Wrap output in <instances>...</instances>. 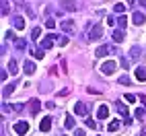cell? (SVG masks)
<instances>
[{"label": "cell", "instance_id": "6da1fadb", "mask_svg": "<svg viewBox=\"0 0 146 136\" xmlns=\"http://www.w3.org/2000/svg\"><path fill=\"white\" fill-rule=\"evenodd\" d=\"M115 68H117V64H115L113 60H109V62H105V64L101 66V72L109 76V74H113V72H115Z\"/></svg>", "mask_w": 146, "mask_h": 136}, {"label": "cell", "instance_id": "7a4b0ae2", "mask_svg": "<svg viewBox=\"0 0 146 136\" xmlns=\"http://www.w3.org/2000/svg\"><path fill=\"white\" fill-rule=\"evenodd\" d=\"M54 39H58L56 35H47V37H43V41H41V50H52V47H54Z\"/></svg>", "mask_w": 146, "mask_h": 136}, {"label": "cell", "instance_id": "3957f363", "mask_svg": "<svg viewBox=\"0 0 146 136\" xmlns=\"http://www.w3.org/2000/svg\"><path fill=\"white\" fill-rule=\"evenodd\" d=\"M15 132L21 134V136L27 134V132H29V124H27V122H17V124H15Z\"/></svg>", "mask_w": 146, "mask_h": 136}, {"label": "cell", "instance_id": "277c9868", "mask_svg": "<svg viewBox=\"0 0 146 136\" xmlns=\"http://www.w3.org/2000/svg\"><path fill=\"white\" fill-rule=\"evenodd\" d=\"M39 130H41V132H50V130H52V118H50V115L41 120V124H39Z\"/></svg>", "mask_w": 146, "mask_h": 136}, {"label": "cell", "instance_id": "5b68a950", "mask_svg": "<svg viewBox=\"0 0 146 136\" xmlns=\"http://www.w3.org/2000/svg\"><path fill=\"white\" fill-rule=\"evenodd\" d=\"M101 35H103V29H101L99 25H95V27L91 29V33H89V39H99Z\"/></svg>", "mask_w": 146, "mask_h": 136}, {"label": "cell", "instance_id": "8992f818", "mask_svg": "<svg viewBox=\"0 0 146 136\" xmlns=\"http://www.w3.org/2000/svg\"><path fill=\"white\" fill-rule=\"evenodd\" d=\"M23 70H25V74H33V72L37 70V66H35V62H31V60H27V62L23 64Z\"/></svg>", "mask_w": 146, "mask_h": 136}, {"label": "cell", "instance_id": "52a82bcc", "mask_svg": "<svg viewBox=\"0 0 146 136\" xmlns=\"http://www.w3.org/2000/svg\"><path fill=\"white\" fill-rule=\"evenodd\" d=\"M86 111H89V107H86L84 103H76L74 105V113L76 115H86Z\"/></svg>", "mask_w": 146, "mask_h": 136}, {"label": "cell", "instance_id": "ba28073f", "mask_svg": "<svg viewBox=\"0 0 146 136\" xmlns=\"http://www.w3.org/2000/svg\"><path fill=\"white\" fill-rule=\"evenodd\" d=\"M62 29H64V33H70L72 35L76 31V29H74V21H64L62 23Z\"/></svg>", "mask_w": 146, "mask_h": 136}, {"label": "cell", "instance_id": "9c48e42d", "mask_svg": "<svg viewBox=\"0 0 146 136\" xmlns=\"http://www.w3.org/2000/svg\"><path fill=\"white\" fill-rule=\"evenodd\" d=\"M97 115H99L101 120L109 118V109H107V105H99V109H97Z\"/></svg>", "mask_w": 146, "mask_h": 136}, {"label": "cell", "instance_id": "30bf717a", "mask_svg": "<svg viewBox=\"0 0 146 136\" xmlns=\"http://www.w3.org/2000/svg\"><path fill=\"white\" fill-rule=\"evenodd\" d=\"M109 52H111V45H101V47H97V52H95V54L101 58V56H107Z\"/></svg>", "mask_w": 146, "mask_h": 136}, {"label": "cell", "instance_id": "8fae6325", "mask_svg": "<svg viewBox=\"0 0 146 136\" xmlns=\"http://www.w3.org/2000/svg\"><path fill=\"white\" fill-rule=\"evenodd\" d=\"M132 23H134V25H142V23H144V15H142V13H134V15H132Z\"/></svg>", "mask_w": 146, "mask_h": 136}, {"label": "cell", "instance_id": "7c38bea8", "mask_svg": "<svg viewBox=\"0 0 146 136\" xmlns=\"http://www.w3.org/2000/svg\"><path fill=\"white\" fill-rule=\"evenodd\" d=\"M136 79L142 81V83L146 81V68H142V66H140V68H136Z\"/></svg>", "mask_w": 146, "mask_h": 136}, {"label": "cell", "instance_id": "4fadbf2b", "mask_svg": "<svg viewBox=\"0 0 146 136\" xmlns=\"http://www.w3.org/2000/svg\"><path fill=\"white\" fill-rule=\"evenodd\" d=\"M15 27L21 31V29L25 27V19H23V17H15Z\"/></svg>", "mask_w": 146, "mask_h": 136}, {"label": "cell", "instance_id": "5bb4252c", "mask_svg": "<svg viewBox=\"0 0 146 136\" xmlns=\"http://www.w3.org/2000/svg\"><path fill=\"white\" fill-rule=\"evenodd\" d=\"M113 39L117 41V43H121V41H123V31H121V29H117V31H113Z\"/></svg>", "mask_w": 146, "mask_h": 136}, {"label": "cell", "instance_id": "9a60e30c", "mask_svg": "<svg viewBox=\"0 0 146 136\" xmlns=\"http://www.w3.org/2000/svg\"><path fill=\"white\" fill-rule=\"evenodd\" d=\"M39 107H41V103H39V101H37V99H33V101H31V113L35 115L37 111H39Z\"/></svg>", "mask_w": 146, "mask_h": 136}, {"label": "cell", "instance_id": "2e32d148", "mask_svg": "<svg viewBox=\"0 0 146 136\" xmlns=\"http://www.w3.org/2000/svg\"><path fill=\"white\" fill-rule=\"evenodd\" d=\"M64 126H66V128H74V118H72V115H66V118H64Z\"/></svg>", "mask_w": 146, "mask_h": 136}, {"label": "cell", "instance_id": "e0dca14e", "mask_svg": "<svg viewBox=\"0 0 146 136\" xmlns=\"http://www.w3.org/2000/svg\"><path fill=\"white\" fill-rule=\"evenodd\" d=\"M107 130H109V132H117V130H119V122H117V120L111 122L109 126H107Z\"/></svg>", "mask_w": 146, "mask_h": 136}, {"label": "cell", "instance_id": "ac0fdd59", "mask_svg": "<svg viewBox=\"0 0 146 136\" xmlns=\"http://www.w3.org/2000/svg\"><path fill=\"white\" fill-rule=\"evenodd\" d=\"M115 105H117V111H119L121 115H125V118H128V107H125L123 103H115Z\"/></svg>", "mask_w": 146, "mask_h": 136}, {"label": "cell", "instance_id": "d6986e66", "mask_svg": "<svg viewBox=\"0 0 146 136\" xmlns=\"http://www.w3.org/2000/svg\"><path fill=\"white\" fill-rule=\"evenodd\" d=\"M17 70H19V68H17V62L11 60V62H8V72H11V74H17Z\"/></svg>", "mask_w": 146, "mask_h": 136}, {"label": "cell", "instance_id": "ffe728a7", "mask_svg": "<svg viewBox=\"0 0 146 136\" xmlns=\"http://www.w3.org/2000/svg\"><path fill=\"white\" fill-rule=\"evenodd\" d=\"M15 89H17V85H6V87H4V97H8Z\"/></svg>", "mask_w": 146, "mask_h": 136}, {"label": "cell", "instance_id": "44dd1931", "mask_svg": "<svg viewBox=\"0 0 146 136\" xmlns=\"http://www.w3.org/2000/svg\"><path fill=\"white\" fill-rule=\"evenodd\" d=\"M113 11H115V13H119V15H121V13L125 11V4H123V2H117V4H115V6H113Z\"/></svg>", "mask_w": 146, "mask_h": 136}, {"label": "cell", "instance_id": "7402d4cb", "mask_svg": "<svg viewBox=\"0 0 146 136\" xmlns=\"http://www.w3.org/2000/svg\"><path fill=\"white\" fill-rule=\"evenodd\" d=\"M138 54H140V47H132V50H130V56L134 58V60H138V58H140Z\"/></svg>", "mask_w": 146, "mask_h": 136}, {"label": "cell", "instance_id": "603a6c76", "mask_svg": "<svg viewBox=\"0 0 146 136\" xmlns=\"http://www.w3.org/2000/svg\"><path fill=\"white\" fill-rule=\"evenodd\" d=\"M125 101H128V103H136V95H132V93H125Z\"/></svg>", "mask_w": 146, "mask_h": 136}, {"label": "cell", "instance_id": "cb8c5ba5", "mask_svg": "<svg viewBox=\"0 0 146 136\" xmlns=\"http://www.w3.org/2000/svg\"><path fill=\"white\" fill-rule=\"evenodd\" d=\"M117 25H119V29H123L125 25H128V19H125V17H119V19H117Z\"/></svg>", "mask_w": 146, "mask_h": 136}, {"label": "cell", "instance_id": "d4e9b609", "mask_svg": "<svg viewBox=\"0 0 146 136\" xmlns=\"http://www.w3.org/2000/svg\"><path fill=\"white\" fill-rule=\"evenodd\" d=\"M39 35H41V29H39V27H35L33 31H31V37H33V39H37Z\"/></svg>", "mask_w": 146, "mask_h": 136}, {"label": "cell", "instance_id": "484cf974", "mask_svg": "<svg viewBox=\"0 0 146 136\" xmlns=\"http://www.w3.org/2000/svg\"><path fill=\"white\" fill-rule=\"evenodd\" d=\"M84 124L89 126V128H97V122H95V120H91V118H86V120H84Z\"/></svg>", "mask_w": 146, "mask_h": 136}, {"label": "cell", "instance_id": "4316f807", "mask_svg": "<svg viewBox=\"0 0 146 136\" xmlns=\"http://www.w3.org/2000/svg\"><path fill=\"white\" fill-rule=\"evenodd\" d=\"M144 113H146V109L144 107H138V109H136V118H144Z\"/></svg>", "mask_w": 146, "mask_h": 136}, {"label": "cell", "instance_id": "83f0119b", "mask_svg": "<svg viewBox=\"0 0 146 136\" xmlns=\"http://www.w3.org/2000/svg\"><path fill=\"white\" fill-rule=\"evenodd\" d=\"M2 15H8V0H2Z\"/></svg>", "mask_w": 146, "mask_h": 136}, {"label": "cell", "instance_id": "f1b7e54d", "mask_svg": "<svg viewBox=\"0 0 146 136\" xmlns=\"http://www.w3.org/2000/svg\"><path fill=\"white\" fill-rule=\"evenodd\" d=\"M33 56H35V60H41V58H43V50H37Z\"/></svg>", "mask_w": 146, "mask_h": 136}, {"label": "cell", "instance_id": "f546056e", "mask_svg": "<svg viewBox=\"0 0 146 136\" xmlns=\"http://www.w3.org/2000/svg\"><path fill=\"white\" fill-rule=\"evenodd\" d=\"M45 27H47V29H54V27H56V23L52 21V19H47V21H45Z\"/></svg>", "mask_w": 146, "mask_h": 136}, {"label": "cell", "instance_id": "4dcf8cb0", "mask_svg": "<svg viewBox=\"0 0 146 136\" xmlns=\"http://www.w3.org/2000/svg\"><path fill=\"white\" fill-rule=\"evenodd\" d=\"M6 76H8V72H6V70H0V81H2V83L6 81Z\"/></svg>", "mask_w": 146, "mask_h": 136}, {"label": "cell", "instance_id": "1f68e13d", "mask_svg": "<svg viewBox=\"0 0 146 136\" xmlns=\"http://www.w3.org/2000/svg\"><path fill=\"white\" fill-rule=\"evenodd\" d=\"M119 83H121V85H130V76H121Z\"/></svg>", "mask_w": 146, "mask_h": 136}, {"label": "cell", "instance_id": "d6a6232c", "mask_svg": "<svg viewBox=\"0 0 146 136\" xmlns=\"http://www.w3.org/2000/svg\"><path fill=\"white\" fill-rule=\"evenodd\" d=\"M74 136H84V130H80V128H76V130H74Z\"/></svg>", "mask_w": 146, "mask_h": 136}, {"label": "cell", "instance_id": "836d02e7", "mask_svg": "<svg viewBox=\"0 0 146 136\" xmlns=\"http://www.w3.org/2000/svg\"><path fill=\"white\" fill-rule=\"evenodd\" d=\"M17 47H19V50H23V47H25V41L19 39V41H17Z\"/></svg>", "mask_w": 146, "mask_h": 136}, {"label": "cell", "instance_id": "e575fe53", "mask_svg": "<svg viewBox=\"0 0 146 136\" xmlns=\"http://www.w3.org/2000/svg\"><path fill=\"white\" fill-rule=\"evenodd\" d=\"M142 4H144V8H146V0H142Z\"/></svg>", "mask_w": 146, "mask_h": 136}]
</instances>
